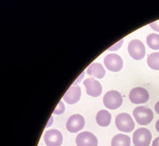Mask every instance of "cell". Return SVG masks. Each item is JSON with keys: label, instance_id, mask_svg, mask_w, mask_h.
Masks as SVG:
<instances>
[{"label": "cell", "instance_id": "1", "mask_svg": "<svg viewBox=\"0 0 159 146\" xmlns=\"http://www.w3.org/2000/svg\"><path fill=\"white\" fill-rule=\"evenodd\" d=\"M133 115L138 124L147 125L152 122L154 114L152 110L145 106H139L133 111Z\"/></svg>", "mask_w": 159, "mask_h": 146}, {"label": "cell", "instance_id": "2", "mask_svg": "<svg viewBox=\"0 0 159 146\" xmlns=\"http://www.w3.org/2000/svg\"><path fill=\"white\" fill-rule=\"evenodd\" d=\"M123 98L120 93L115 90L108 91L103 97L104 106L109 109L115 110L121 106Z\"/></svg>", "mask_w": 159, "mask_h": 146}, {"label": "cell", "instance_id": "3", "mask_svg": "<svg viewBox=\"0 0 159 146\" xmlns=\"http://www.w3.org/2000/svg\"><path fill=\"white\" fill-rule=\"evenodd\" d=\"M115 124L119 131L124 132H130L135 128V122L132 117L126 113H120L117 116Z\"/></svg>", "mask_w": 159, "mask_h": 146}, {"label": "cell", "instance_id": "4", "mask_svg": "<svg viewBox=\"0 0 159 146\" xmlns=\"http://www.w3.org/2000/svg\"><path fill=\"white\" fill-rule=\"evenodd\" d=\"M152 139L151 132L145 128L138 129L133 134V143L135 146H149Z\"/></svg>", "mask_w": 159, "mask_h": 146}, {"label": "cell", "instance_id": "5", "mask_svg": "<svg viewBox=\"0 0 159 146\" xmlns=\"http://www.w3.org/2000/svg\"><path fill=\"white\" fill-rule=\"evenodd\" d=\"M128 52L132 58L137 60H141L145 55V47L144 44L138 39L131 41L128 45Z\"/></svg>", "mask_w": 159, "mask_h": 146}, {"label": "cell", "instance_id": "6", "mask_svg": "<svg viewBox=\"0 0 159 146\" xmlns=\"http://www.w3.org/2000/svg\"><path fill=\"white\" fill-rule=\"evenodd\" d=\"M104 65L111 72H119L123 67L122 58L116 54H109L104 58Z\"/></svg>", "mask_w": 159, "mask_h": 146}, {"label": "cell", "instance_id": "7", "mask_svg": "<svg viewBox=\"0 0 159 146\" xmlns=\"http://www.w3.org/2000/svg\"><path fill=\"white\" fill-rule=\"evenodd\" d=\"M129 98L134 104H143L148 102L150 95L147 90L144 88L136 87L130 91Z\"/></svg>", "mask_w": 159, "mask_h": 146}, {"label": "cell", "instance_id": "8", "mask_svg": "<svg viewBox=\"0 0 159 146\" xmlns=\"http://www.w3.org/2000/svg\"><path fill=\"white\" fill-rule=\"evenodd\" d=\"M85 125V119L79 114H75L70 117L66 123L67 130L72 133H76L83 129Z\"/></svg>", "mask_w": 159, "mask_h": 146}, {"label": "cell", "instance_id": "9", "mask_svg": "<svg viewBox=\"0 0 159 146\" xmlns=\"http://www.w3.org/2000/svg\"><path fill=\"white\" fill-rule=\"evenodd\" d=\"M43 139L47 146H60L63 143V136L58 130L52 129L45 132Z\"/></svg>", "mask_w": 159, "mask_h": 146}, {"label": "cell", "instance_id": "10", "mask_svg": "<svg viewBox=\"0 0 159 146\" xmlns=\"http://www.w3.org/2000/svg\"><path fill=\"white\" fill-rule=\"evenodd\" d=\"M76 143L78 146H97L98 140L93 133L82 132L77 135Z\"/></svg>", "mask_w": 159, "mask_h": 146}, {"label": "cell", "instance_id": "11", "mask_svg": "<svg viewBox=\"0 0 159 146\" xmlns=\"http://www.w3.org/2000/svg\"><path fill=\"white\" fill-rule=\"evenodd\" d=\"M84 84L87 89V93L89 95L97 97L101 95L102 87L100 83L94 78H88L84 81Z\"/></svg>", "mask_w": 159, "mask_h": 146}, {"label": "cell", "instance_id": "12", "mask_svg": "<svg viewBox=\"0 0 159 146\" xmlns=\"http://www.w3.org/2000/svg\"><path fill=\"white\" fill-rule=\"evenodd\" d=\"M81 95V90L77 85H73L66 91L63 97L66 102L70 104H73L80 100Z\"/></svg>", "mask_w": 159, "mask_h": 146}, {"label": "cell", "instance_id": "13", "mask_svg": "<svg viewBox=\"0 0 159 146\" xmlns=\"http://www.w3.org/2000/svg\"><path fill=\"white\" fill-rule=\"evenodd\" d=\"M87 73L91 76L101 79L102 78L106 73V71L103 66L98 63H93L88 66L87 69Z\"/></svg>", "mask_w": 159, "mask_h": 146}, {"label": "cell", "instance_id": "14", "mask_svg": "<svg viewBox=\"0 0 159 146\" xmlns=\"http://www.w3.org/2000/svg\"><path fill=\"white\" fill-rule=\"evenodd\" d=\"M111 120V114L107 110H101L98 112L96 116V122L100 126H109Z\"/></svg>", "mask_w": 159, "mask_h": 146}, {"label": "cell", "instance_id": "15", "mask_svg": "<svg viewBox=\"0 0 159 146\" xmlns=\"http://www.w3.org/2000/svg\"><path fill=\"white\" fill-rule=\"evenodd\" d=\"M130 146V137L125 134H117L111 140V146Z\"/></svg>", "mask_w": 159, "mask_h": 146}, {"label": "cell", "instance_id": "16", "mask_svg": "<svg viewBox=\"0 0 159 146\" xmlns=\"http://www.w3.org/2000/svg\"><path fill=\"white\" fill-rule=\"evenodd\" d=\"M147 64L152 69L159 71V52H152L148 56Z\"/></svg>", "mask_w": 159, "mask_h": 146}, {"label": "cell", "instance_id": "17", "mask_svg": "<svg viewBox=\"0 0 159 146\" xmlns=\"http://www.w3.org/2000/svg\"><path fill=\"white\" fill-rule=\"evenodd\" d=\"M147 44L152 50H159V35L152 34L147 38Z\"/></svg>", "mask_w": 159, "mask_h": 146}, {"label": "cell", "instance_id": "18", "mask_svg": "<svg viewBox=\"0 0 159 146\" xmlns=\"http://www.w3.org/2000/svg\"><path fill=\"white\" fill-rule=\"evenodd\" d=\"M65 107L63 103L62 102H60L57 106L56 107V109L54 110L53 113L56 115H60L63 113L65 112Z\"/></svg>", "mask_w": 159, "mask_h": 146}, {"label": "cell", "instance_id": "19", "mask_svg": "<svg viewBox=\"0 0 159 146\" xmlns=\"http://www.w3.org/2000/svg\"><path fill=\"white\" fill-rule=\"evenodd\" d=\"M150 26L152 28V29L156 32H159V21L156 22H152L150 25Z\"/></svg>", "mask_w": 159, "mask_h": 146}, {"label": "cell", "instance_id": "20", "mask_svg": "<svg viewBox=\"0 0 159 146\" xmlns=\"http://www.w3.org/2000/svg\"><path fill=\"white\" fill-rule=\"evenodd\" d=\"M122 43H123V39H122L121 41H119V42H118L117 44H115V45L112 46L110 48H109V50H116L120 48V47L121 45H122Z\"/></svg>", "mask_w": 159, "mask_h": 146}, {"label": "cell", "instance_id": "21", "mask_svg": "<svg viewBox=\"0 0 159 146\" xmlns=\"http://www.w3.org/2000/svg\"><path fill=\"white\" fill-rule=\"evenodd\" d=\"M152 146H159V137L153 141Z\"/></svg>", "mask_w": 159, "mask_h": 146}, {"label": "cell", "instance_id": "22", "mask_svg": "<svg viewBox=\"0 0 159 146\" xmlns=\"http://www.w3.org/2000/svg\"><path fill=\"white\" fill-rule=\"evenodd\" d=\"M154 109L156 112H157V114L159 115V101L156 103V104H155V107H154Z\"/></svg>", "mask_w": 159, "mask_h": 146}, {"label": "cell", "instance_id": "23", "mask_svg": "<svg viewBox=\"0 0 159 146\" xmlns=\"http://www.w3.org/2000/svg\"><path fill=\"white\" fill-rule=\"evenodd\" d=\"M156 126V129L157 131L159 132V119L157 121V122H156V126Z\"/></svg>", "mask_w": 159, "mask_h": 146}]
</instances>
